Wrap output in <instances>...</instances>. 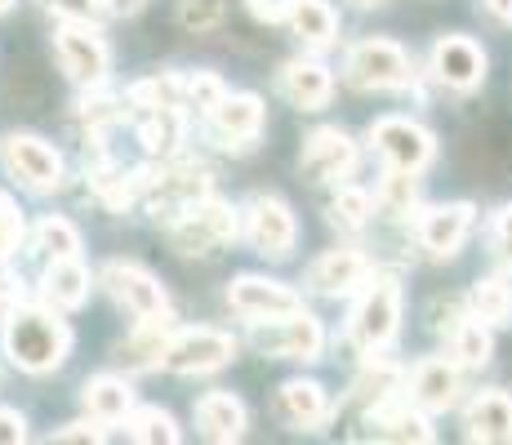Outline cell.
Wrapping results in <instances>:
<instances>
[{"label":"cell","mask_w":512,"mask_h":445,"mask_svg":"<svg viewBox=\"0 0 512 445\" xmlns=\"http://www.w3.org/2000/svg\"><path fill=\"white\" fill-rule=\"evenodd\" d=\"M281 94L290 98L299 112H317V107L330 103L334 81L317 58H294V63L281 67Z\"/></svg>","instance_id":"cell-20"},{"label":"cell","mask_w":512,"mask_h":445,"mask_svg":"<svg viewBox=\"0 0 512 445\" xmlns=\"http://www.w3.org/2000/svg\"><path fill=\"white\" fill-rule=\"evenodd\" d=\"M130 437L143 445H174L179 441V423L161 405H143V410H130Z\"/></svg>","instance_id":"cell-33"},{"label":"cell","mask_w":512,"mask_h":445,"mask_svg":"<svg viewBox=\"0 0 512 445\" xmlns=\"http://www.w3.org/2000/svg\"><path fill=\"white\" fill-rule=\"evenodd\" d=\"M277 414L285 428H317L321 419H326V388L312 379H290L285 388L277 392Z\"/></svg>","instance_id":"cell-27"},{"label":"cell","mask_w":512,"mask_h":445,"mask_svg":"<svg viewBox=\"0 0 512 445\" xmlns=\"http://www.w3.org/2000/svg\"><path fill=\"white\" fill-rule=\"evenodd\" d=\"M18 308V290H14V281H5V276H0V325L9 321V312Z\"/></svg>","instance_id":"cell-46"},{"label":"cell","mask_w":512,"mask_h":445,"mask_svg":"<svg viewBox=\"0 0 512 445\" xmlns=\"http://www.w3.org/2000/svg\"><path fill=\"white\" fill-rule=\"evenodd\" d=\"M228 303L236 316H245V321H263V316H281V312H294L303 308L299 294L290 290V285L281 281H268V276H236L228 285Z\"/></svg>","instance_id":"cell-15"},{"label":"cell","mask_w":512,"mask_h":445,"mask_svg":"<svg viewBox=\"0 0 512 445\" xmlns=\"http://www.w3.org/2000/svg\"><path fill=\"white\" fill-rule=\"evenodd\" d=\"M459 397V365L455 361H441V356H428V361L415 365L410 374V401L419 410H446Z\"/></svg>","instance_id":"cell-21"},{"label":"cell","mask_w":512,"mask_h":445,"mask_svg":"<svg viewBox=\"0 0 512 445\" xmlns=\"http://www.w3.org/2000/svg\"><path fill=\"white\" fill-rule=\"evenodd\" d=\"M290 5H294V0H245V9H250L259 23H285Z\"/></svg>","instance_id":"cell-45"},{"label":"cell","mask_w":512,"mask_h":445,"mask_svg":"<svg viewBox=\"0 0 512 445\" xmlns=\"http://www.w3.org/2000/svg\"><path fill=\"white\" fill-rule=\"evenodd\" d=\"M116 116H121V107H116V98L107 94L103 85L90 89V98H85V103H81V121L90 125V130H103V125H112Z\"/></svg>","instance_id":"cell-40"},{"label":"cell","mask_w":512,"mask_h":445,"mask_svg":"<svg viewBox=\"0 0 512 445\" xmlns=\"http://www.w3.org/2000/svg\"><path fill=\"white\" fill-rule=\"evenodd\" d=\"M450 352H455L459 365H486L490 352H495V339H490L486 321H477V316L459 321L455 334H450Z\"/></svg>","instance_id":"cell-32"},{"label":"cell","mask_w":512,"mask_h":445,"mask_svg":"<svg viewBox=\"0 0 512 445\" xmlns=\"http://www.w3.org/2000/svg\"><path fill=\"white\" fill-rule=\"evenodd\" d=\"M370 276V259L361 250H330L308 267V290L317 294H352Z\"/></svg>","instance_id":"cell-18"},{"label":"cell","mask_w":512,"mask_h":445,"mask_svg":"<svg viewBox=\"0 0 512 445\" xmlns=\"http://www.w3.org/2000/svg\"><path fill=\"white\" fill-rule=\"evenodd\" d=\"M490 241H495L499 263L512 267V205H504V210L495 214V232H490Z\"/></svg>","instance_id":"cell-43"},{"label":"cell","mask_w":512,"mask_h":445,"mask_svg":"<svg viewBox=\"0 0 512 445\" xmlns=\"http://www.w3.org/2000/svg\"><path fill=\"white\" fill-rule=\"evenodd\" d=\"M0 330H5V356L23 374H54L72 352V325L49 303H41V308L18 303Z\"/></svg>","instance_id":"cell-1"},{"label":"cell","mask_w":512,"mask_h":445,"mask_svg":"<svg viewBox=\"0 0 512 445\" xmlns=\"http://www.w3.org/2000/svg\"><path fill=\"white\" fill-rule=\"evenodd\" d=\"M472 214H477V210H472L468 201L423 210V219H419V245L432 254V259H450V254H459L464 236L472 232Z\"/></svg>","instance_id":"cell-17"},{"label":"cell","mask_w":512,"mask_h":445,"mask_svg":"<svg viewBox=\"0 0 512 445\" xmlns=\"http://www.w3.org/2000/svg\"><path fill=\"white\" fill-rule=\"evenodd\" d=\"M125 103L139 107V112H152V107H179L183 103V81L174 72H156L143 76L125 89Z\"/></svg>","instance_id":"cell-31"},{"label":"cell","mask_w":512,"mask_h":445,"mask_svg":"<svg viewBox=\"0 0 512 445\" xmlns=\"http://www.w3.org/2000/svg\"><path fill=\"white\" fill-rule=\"evenodd\" d=\"M81 405L94 423H125L134 410V388L121 374H94L81 388Z\"/></svg>","instance_id":"cell-23"},{"label":"cell","mask_w":512,"mask_h":445,"mask_svg":"<svg viewBox=\"0 0 512 445\" xmlns=\"http://www.w3.org/2000/svg\"><path fill=\"white\" fill-rule=\"evenodd\" d=\"M223 94H228V85H223L214 72H192V76L183 81V98H187L192 107H201V112H210V107L219 103Z\"/></svg>","instance_id":"cell-39"},{"label":"cell","mask_w":512,"mask_h":445,"mask_svg":"<svg viewBox=\"0 0 512 445\" xmlns=\"http://www.w3.org/2000/svg\"><path fill=\"white\" fill-rule=\"evenodd\" d=\"M174 334V316H147V321L134 325V334L116 348V361L125 365V370H152V365H161V352L165 343H170Z\"/></svg>","instance_id":"cell-26"},{"label":"cell","mask_w":512,"mask_h":445,"mask_svg":"<svg viewBox=\"0 0 512 445\" xmlns=\"http://www.w3.org/2000/svg\"><path fill=\"white\" fill-rule=\"evenodd\" d=\"M103 9L107 14H116V18H125V14H139L143 0H103Z\"/></svg>","instance_id":"cell-47"},{"label":"cell","mask_w":512,"mask_h":445,"mask_svg":"<svg viewBox=\"0 0 512 445\" xmlns=\"http://www.w3.org/2000/svg\"><path fill=\"white\" fill-rule=\"evenodd\" d=\"M361 285H366V294H361V303L352 308V339H357V348L379 352L397 339L401 285H397V276H388V272H374L370 281H361Z\"/></svg>","instance_id":"cell-3"},{"label":"cell","mask_w":512,"mask_h":445,"mask_svg":"<svg viewBox=\"0 0 512 445\" xmlns=\"http://www.w3.org/2000/svg\"><path fill=\"white\" fill-rule=\"evenodd\" d=\"M236 356V339L223 330H174L161 352V370L170 374H214Z\"/></svg>","instance_id":"cell-10"},{"label":"cell","mask_w":512,"mask_h":445,"mask_svg":"<svg viewBox=\"0 0 512 445\" xmlns=\"http://www.w3.org/2000/svg\"><path fill=\"white\" fill-rule=\"evenodd\" d=\"M410 201H415V174L392 170V178L383 183V192H379V210L392 214V219H401V214L410 210Z\"/></svg>","instance_id":"cell-37"},{"label":"cell","mask_w":512,"mask_h":445,"mask_svg":"<svg viewBox=\"0 0 512 445\" xmlns=\"http://www.w3.org/2000/svg\"><path fill=\"white\" fill-rule=\"evenodd\" d=\"M0 165L27 192H58L63 187V156L36 134H5L0 138Z\"/></svg>","instance_id":"cell-7"},{"label":"cell","mask_w":512,"mask_h":445,"mask_svg":"<svg viewBox=\"0 0 512 445\" xmlns=\"http://www.w3.org/2000/svg\"><path fill=\"white\" fill-rule=\"evenodd\" d=\"M464 423L472 441H512V397L499 388L477 392L464 410Z\"/></svg>","instance_id":"cell-25"},{"label":"cell","mask_w":512,"mask_h":445,"mask_svg":"<svg viewBox=\"0 0 512 445\" xmlns=\"http://www.w3.org/2000/svg\"><path fill=\"white\" fill-rule=\"evenodd\" d=\"M352 165H357V143H352L339 125H326V130L308 134L303 156H299V170L308 183H339V178L352 174Z\"/></svg>","instance_id":"cell-13"},{"label":"cell","mask_w":512,"mask_h":445,"mask_svg":"<svg viewBox=\"0 0 512 445\" xmlns=\"http://www.w3.org/2000/svg\"><path fill=\"white\" fill-rule=\"evenodd\" d=\"M98 285H103V290L112 294L130 316H139V321H147V316H170L165 285L139 263H121V259L107 263L103 272H98Z\"/></svg>","instance_id":"cell-11"},{"label":"cell","mask_w":512,"mask_h":445,"mask_svg":"<svg viewBox=\"0 0 512 445\" xmlns=\"http://www.w3.org/2000/svg\"><path fill=\"white\" fill-rule=\"evenodd\" d=\"M165 236L179 254H210L236 236V210L214 201V196H201V201L183 205L179 214L165 219Z\"/></svg>","instance_id":"cell-2"},{"label":"cell","mask_w":512,"mask_h":445,"mask_svg":"<svg viewBox=\"0 0 512 445\" xmlns=\"http://www.w3.org/2000/svg\"><path fill=\"white\" fill-rule=\"evenodd\" d=\"M27 441V419L9 405H0V445H23Z\"/></svg>","instance_id":"cell-44"},{"label":"cell","mask_w":512,"mask_h":445,"mask_svg":"<svg viewBox=\"0 0 512 445\" xmlns=\"http://www.w3.org/2000/svg\"><path fill=\"white\" fill-rule=\"evenodd\" d=\"M32 250L41 254V259H72V254H81V232H76L63 214H45V219L32 227Z\"/></svg>","instance_id":"cell-30"},{"label":"cell","mask_w":512,"mask_h":445,"mask_svg":"<svg viewBox=\"0 0 512 445\" xmlns=\"http://www.w3.org/2000/svg\"><path fill=\"white\" fill-rule=\"evenodd\" d=\"M179 23L187 32H214L223 23V0H183L179 5Z\"/></svg>","instance_id":"cell-38"},{"label":"cell","mask_w":512,"mask_h":445,"mask_svg":"<svg viewBox=\"0 0 512 445\" xmlns=\"http://www.w3.org/2000/svg\"><path fill=\"white\" fill-rule=\"evenodd\" d=\"M9 5H14V0H0V14H5V9H9Z\"/></svg>","instance_id":"cell-50"},{"label":"cell","mask_w":512,"mask_h":445,"mask_svg":"<svg viewBox=\"0 0 512 445\" xmlns=\"http://www.w3.org/2000/svg\"><path fill=\"white\" fill-rule=\"evenodd\" d=\"M139 143L147 147L152 156H174L183 143V112L179 107H152V112H143L139 121Z\"/></svg>","instance_id":"cell-29"},{"label":"cell","mask_w":512,"mask_h":445,"mask_svg":"<svg viewBox=\"0 0 512 445\" xmlns=\"http://www.w3.org/2000/svg\"><path fill=\"white\" fill-rule=\"evenodd\" d=\"M370 143L392 170L401 174H423L437 156V138H432L423 125L406 121V116H383V121L370 125Z\"/></svg>","instance_id":"cell-9"},{"label":"cell","mask_w":512,"mask_h":445,"mask_svg":"<svg viewBox=\"0 0 512 445\" xmlns=\"http://www.w3.org/2000/svg\"><path fill=\"white\" fill-rule=\"evenodd\" d=\"M54 49H58V63H63V72L72 85H81V89L107 85L112 49H107L103 32H98L94 23H63L54 32Z\"/></svg>","instance_id":"cell-5"},{"label":"cell","mask_w":512,"mask_h":445,"mask_svg":"<svg viewBox=\"0 0 512 445\" xmlns=\"http://www.w3.org/2000/svg\"><path fill=\"white\" fill-rule=\"evenodd\" d=\"M468 308H472L477 321H486V325H508L512 290L504 281H477V285H472V294H468Z\"/></svg>","instance_id":"cell-34"},{"label":"cell","mask_w":512,"mask_h":445,"mask_svg":"<svg viewBox=\"0 0 512 445\" xmlns=\"http://www.w3.org/2000/svg\"><path fill=\"white\" fill-rule=\"evenodd\" d=\"M254 348L263 356H281V361H321L326 330H321V321L312 312L294 308V312L254 321Z\"/></svg>","instance_id":"cell-4"},{"label":"cell","mask_w":512,"mask_h":445,"mask_svg":"<svg viewBox=\"0 0 512 445\" xmlns=\"http://www.w3.org/2000/svg\"><path fill=\"white\" fill-rule=\"evenodd\" d=\"M245 423H250V414H245V405L232 392H205L196 401V432L205 441H241Z\"/></svg>","instance_id":"cell-22"},{"label":"cell","mask_w":512,"mask_h":445,"mask_svg":"<svg viewBox=\"0 0 512 445\" xmlns=\"http://www.w3.org/2000/svg\"><path fill=\"white\" fill-rule=\"evenodd\" d=\"M90 267H85L81 259H49L45 276H41V299L49 303V308L58 312H76L85 299H90Z\"/></svg>","instance_id":"cell-19"},{"label":"cell","mask_w":512,"mask_h":445,"mask_svg":"<svg viewBox=\"0 0 512 445\" xmlns=\"http://www.w3.org/2000/svg\"><path fill=\"white\" fill-rule=\"evenodd\" d=\"M27 227H23V210H18V201L0 187V263L14 259V250L23 245Z\"/></svg>","instance_id":"cell-36"},{"label":"cell","mask_w":512,"mask_h":445,"mask_svg":"<svg viewBox=\"0 0 512 445\" xmlns=\"http://www.w3.org/2000/svg\"><path fill=\"white\" fill-rule=\"evenodd\" d=\"M49 441H58V445H94V441H103V428H98L94 419H85V423H67V428L49 432Z\"/></svg>","instance_id":"cell-42"},{"label":"cell","mask_w":512,"mask_h":445,"mask_svg":"<svg viewBox=\"0 0 512 445\" xmlns=\"http://www.w3.org/2000/svg\"><path fill=\"white\" fill-rule=\"evenodd\" d=\"M352 5H361V9H370V5H383V0H352Z\"/></svg>","instance_id":"cell-49"},{"label":"cell","mask_w":512,"mask_h":445,"mask_svg":"<svg viewBox=\"0 0 512 445\" xmlns=\"http://www.w3.org/2000/svg\"><path fill=\"white\" fill-rule=\"evenodd\" d=\"M245 236H250V245L259 254H268V259H285V254L294 250L299 227H294V214H290V205H285L281 196H254L250 210H245Z\"/></svg>","instance_id":"cell-12"},{"label":"cell","mask_w":512,"mask_h":445,"mask_svg":"<svg viewBox=\"0 0 512 445\" xmlns=\"http://www.w3.org/2000/svg\"><path fill=\"white\" fill-rule=\"evenodd\" d=\"M370 437L428 445L437 432H432L428 414H423L415 401H410V405H388V401H383V405H374V410H370Z\"/></svg>","instance_id":"cell-24"},{"label":"cell","mask_w":512,"mask_h":445,"mask_svg":"<svg viewBox=\"0 0 512 445\" xmlns=\"http://www.w3.org/2000/svg\"><path fill=\"white\" fill-rule=\"evenodd\" d=\"M486 9L499 18V23H512V0H486Z\"/></svg>","instance_id":"cell-48"},{"label":"cell","mask_w":512,"mask_h":445,"mask_svg":"<svg viewBox=\"0 0 512 445\" xmlns=\"http://www.w3.org/2000/svg\"><path fill=\"white\" fill-rule=\"evenodd\" d=\"M432 76L446 89L468 94V89H477L486 81V54H481V45L468 41V36H441V41L432 45Z\"/></svg>","instance_id":"cell-14"},{"label":"cell","mask_w":512,"mask_h":445,"mask_svg":"<svg viewBox=\"0 0 512 445\" xmlns=\"http://www.w3.org/2000/svg\"><path fill=\"white\" fill-rule=\"evenodd\" d=\"M205 116L219 147H250L263 134V103L254 94H223Z\"/></svg>","instance_id":"cell-16"},{"label":"cell","mask_w":512,"mask_h":445,"mask_svg":"<svg viewBox=\"0 0 512 445\" xmlns=\"http://www.w3.org/2000/svg\"><path fill=\"white\" fill-rule=\"evenodd\" d=\"M214 187V174L205 170L201 161H174V156H165L161 170H147V183H143V201L156 210V219H170V214H179L183 205L201 201V196H210Z\"/></svg>","instance_id":"cell-6"},{"label":"cell","mask_w":512,"mask_h":445,"mask_svg":"<svg viewBox=\"0 0 512 445\" xmlns=\"http://www.w3.org/2000/svg\"><path fill=\"white\" fill-rule=\"evenodd\" d=\"M49 14H58L63 23H94L103 0H41Z\"/></svg>","instance_id":"cell-41"},{"label":"cell","mask_w":512,"mask_h":445,"mask_svg":"<svg viewBox=\"0 0 512 445\" xmlns=\"http://www.w3.org/2000/svg\"><path fill=\"white\" fill-rule=\"evenodd\" d=\"M370 214H374V201H370V192H361V187H343V192L330 201V223L343 227V232L366 227Z\"/></svg>","instance_id":"cell-35"},{"label":"cell","mask_w":512,"mask_h":445,"mask_svg":"<svg viewBox=\"0 0 512 445\" xmlns=\"http://www.w3.org/2000/svg\"><path fill=\"white\" fill-rule=\"evenodd\" d=\"M285 23H290L294 36L312 49H326L334 36H339V18H334V9L326 5V0H294L290 14H285Z\"/></svg>","instance_id":"cell-28"},{"label":"cell","mask_w":512,"mask_h":445,"mask_svg":"<svg viewBox=\"0 0 512 445\" xmlns=\"http://www.w3.org/2000/svg\"><path fill=\"white\" fill-rule=\"evenodd\" d=\"M410 54L397 41H357L348 49V63H343V76H348L352 89H397L410 85Z\"/></svg>","instance_id":"cell-8"}]
</instances>
